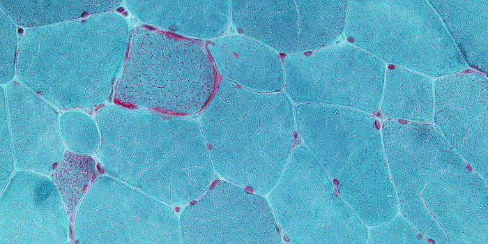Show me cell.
Listing matches in <instances>:
<instances>
[{"label":"cell","mask_w":488,"mask_h":244,"mask_svg":"<svg viewBox=\"0 0 488 244\" xmlns=\"http://www.w3.org/2000/svg\"><path fill=\"white\" fill-rule=\"evenodd\" d=\"M294 114L305 145L360 220L368 227L392 220L399 206L379 121L360 110L317 104H298Z\"/></svg>","instance_id":"4"},{"label":"cell","mask_w":488,"mask_h":244,"mask_svg":"<svg viewBox=\"0 0 488 244\" xmlns=\"http://www.w3.org/2000/svg\"><path fill=\"white\" fill-rule=\"evenodd\" d=\"M267 199L290 243H367L368 227L305 145L292 150Z\"/></svg>","instance_id":"7"},{"label":"cell","mask_w":488,"mask_h":244,"mask_svg":"<svg viewBox=\"0 0 488 244\" xmlns=\"http://www.w3.org/2000/svg\"><path fill=\"white\" fill-rule=\"evenodd\" d=\"M283 66L286 94L298 104L337 106L368 114L381 106L386 65L353 45L289 54Z\"/></svg>","instance_id":"8"},{"label":"cell","mask_w":488,"mask_h":244,"mask_svg":"<svg viewBox=\"0 0 488 244\" xmlns=\"http://www.w3.org/2000/svg\"><path fill=\"white\" fill-rule=\"evenodd\" d=\"M183 243H282L268 201L224 179L211 183L179 217Z\"/></svg>","instance_id":"9"},{"label":"cell","mask_w":488,"mask_h":244,"mask_svg":"<svg viewBox=\"0 0 488 244\" xmlns=\"http://www.w3.org/2000/svg\"><path fill=\"white\" fill-rule=\"evenodd\" d=\"M381 135L400 214L430 243L487 244V183L436 128L388 119Z\"/></svg>","instance_id":"1"},{"label":"cell","mask_w":488,"mask_h":244,"mask_svg":"<svg viewBox=\"0 0 488 244\" xmlns=\"http://www.w3.org/2000/svg\"><path fill=\"white\" fill-rule=\"evenodd\" d=\"M344 34L382 61L427 77L453 75L468 68L428 1H348Z\"/></svg>","instance_id":"5"},{"label":"cell","mask_w":488,"mask_h":244,"mask_svg":"<svg viewBox=\"0 0 488 244\" xmlns=\"http://www.w3.org/2000/svg\"><path fill=\"white\" fill-rule=\"evenodd\" d=\"M199 123L215 171L268 195L292 151L296 120L289 96L254 91L222 78Z\"/></svg>","instance_id":"2"},{"label":"cell","mask_w":488,"mask_h":244,"mask_svg":"<svg viewBox=\"0 0 488 244\" xmlns=\"http://www.w3.org/2000/svg\"><path fill=\"white\" fill-rule=\"evenodd\" d=\"M217 70L200 44L154 30L135 33L116 99L168 114L201 112L218 85Z\"/></svg>","instance_id":"6"},{"label":"cell","mask_w":488,"mask_h":244,"mask_svg":"<svg viewBox=\"0 0 488 244\" xmlns=\"http://www.w3.org/2000/svg\"><path fill=\"white\" fill-rule=\"evenodd\" d=\"M467 66L488 71V0H429Z\"/></svg>","instance_id":"15"},{"label":"cell","mask_w":488,"mask_h":244,"mask_svg":"<svg viewBox=\"0 0 488 244\" xmlns=\"http://www.w3.org/2000/svg\"><path fill=\"white\" fill-rule=\"evenodd\" d=\"M231 21L242 35L275 52H296L298 26L295 1H231Z\"/></svg>","instance_id":"14"},{"label":"cell","mask_w":488,"mask_h":244,"mask_svg":"<svg viewBox=\"0 0 488 244\" xmlns=\"http://www.w3.org/2000/svg\"><path fill=\"white\" fill-rule=\"evenodd\" d=\"M405 218L397 214L388 222L369 229L367 243H429Z\"/></svg>","instance_id":"19"},{"label":"cell","mask_w":488,"mask_h":244,"mask_svg":"<svg viewBox=\"0 0 488 244\" xmlns=\"http://www.w3.org/2000/svg\"><path fill=\"white\" fill-rule=\"evenodd\" d=\"M109 173L169 205H185L211 184L215 170L199 122L121 107L109 110Z\"/></svg>","instance_id":"3"},{"label":"cell","mask_w":488,"mask_h":244,"mask_svg":"<svg viewBox=\"0 0 488 244\" xmlns=\"http://www.w3.org/2000/svg\"><path fill=\"white\" fill-rule=\"evenodd\" d=\"M106 183L104 243H181L179 218L169 204L114 179Z\"/></svg>","instance_id":"11"},{"label":"cell","mask_w":488,"mask_h":244,"mask_svg":"<svg viewBox=\"0 0 488 244\" xmlns=\"http://www.w3.org/2000/svg\"><path fill=\"white\" fill-rule=\"evenodd\" d=\"M143 20L188 37L215 39L231 21V1H128Z\"/></svg>","instance_id":"13"},{"label":"cell","mask_w":488,"mask_h":244,"mask_svg":"<svg viewBox=\"0 0 488 244\" xmlns=\"http://www.w3.org/2000/svg\"><path fill=\"white\" fill-rule=\"evenodd\" d=\"M434 82L427 76L402 67L386 70L381 109L389 120L433 121Z\"/></svg>","instance_id":"16"},{"label":"cell","mask_w":488,"mask_h":244,"mask_svg":"<svg viewBox=\"0 0 488 244\" xmlns=\"http://www.w3.org/2000/svg\"><path fill=\"white\" fill-rule=\"evenodd\" d=\"M434 93V126L487 183V78L478 73L440 77Z\"/></svg>","instance_id":"10"},{"label":"cell","mask_w":488,"mask_h":244,"mask_svg":"<svg viewBox=\"0 0 488 244\" xmlns=\"http://www.w3.org/2000/svg\"><path fill=\"white\" fill-rule=\"evenodd\" d=\"M95 167L84 172L66 168V172L60 166L54 168L52 178L56 183L63 199L70 220L74 216L75 210L87 191L89 185L96 177Z\"/></svg>","instance_id":"18"},{"label":"cell","mask_w":488,"mask_h":244,"mask_svg":"<svg viewBox=\"0 0 488 244\" xmlns=\"http://www.w3.org/2000/svg\"><path fill=\"white\" fill-rule=\"evenodd\" d=\"M206 50L224 79L261 93L284 87L285 73L272 48L242 34L222 36L209 41Z\"/></svg>","instance_id":"12"},{"label":"cell","mask_w":488,"mask_h":244,"mask_svg":"<svg viewBox=\"0 0 488 244\" xmlns=\"http://www.w3.org/2000/svg\"><path fill=\"white\" fill-rule=\"evenodd\" d=\"M298 37L295 53L332 46L344 34L348 1H295Z\"/></svg>","instance_id":"17"}]
</instances>
